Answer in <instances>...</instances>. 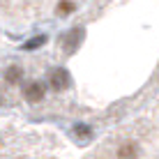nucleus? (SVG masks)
Wrapping results in <instances>:
<instances>
[{
  "label": "nucleus",
  "mask_w": 159,
  "mask_h": 159,
  "mask_svg": "<svg viewBox=\"0 0 159 159\" xmlns=\"http://www.w3.org/2000/svg\"><path fill=\"white\" fill-rule=\"evenodd\" d=\"M23 95H25V99H28V102H39L42 97H44V85L37 83V81H32V83L25 85Z\"/></svg>",
  "instance_id": "nucleus-1"
},
{
  "label": "nucleus",
  "mask_w": 159,
  "mask_h": 159,
  "mask_svg": "<svg viewBox=\"0 0 159 159\" xmlns=\"http://www.w3.org/2000/svg\"><path fill=\"white\" fill-rule=\"evenodd\" d=\"M65 39H67V42H65V51L72 53V51H76V46H79L81 39H83V30H81V28H74L67 37H65Z\"/></svg>",
  "instance_id": "nucleus-2"
},
{
  "label": "nucleus",
  "mask_w": 159,
  "mask_h": 159,
  "mask_svg": "<svg viewBox=\"0 0 159 159\" xmlns=\"http://www.w3.org/2000/svg\"><path fill=\"white\" fill-rule=\"evenodd\" d=\"M51 85L56 88V90H65V88L69 85V74L65 72V69L53 72V74H51Z\"/></svg>",
  "instance_id": "nucleus-3"
},
{
  "label": "nucleus",
  "mask_w": 159,
  "mask_h": 159,
  "mask_svg": "<svg viewBox=\"0 0 159 159\" xmlns=\"http://www.w3.org/2000/svg\"><path fill=\"white\" fill-rule=\"evenodd\" d=\"M74 9H76V5L72 2V0H62V2L58 5V14H60V16H65V14H72Z\"/></svg>",
  "instance_id": "nucleus-4"
},
{
  "label": "nucleus",
  "mask_w": 159,
  "mask_h": 159,
  "mask_svg": "<svg viewBox=\"0 0 159 159\" xmlns=\"http://www.w3.org/2000/svg\"><path fill=\"white\" fill-rule=\"evenodd\" d=\"M44 42H46V37H44V35L32 37L30 42H25V44H23V48H25V51H32V48H37V46H44Z\"/></svg>",
  "instance_id": "nucleus-5"
},
{
  "label": "nucleus",
  "mask_w": 159,
  "mask_h": 159,
  "mask_svg": "<svg viewBox=\"0 0 159 159\" xmlns=\"http://www.w3.org/2000/svg\"><path fill=\"white\" fill-rule=\"evenodd\" d=\"M74 134H76V139L88 141V139H90V127H85V125H76V127H74Z\"/></svg>",
  "instance_id": "nucleus-6"
},
{
  "label": "nucleus",
  "mask_w": 159,
  "mask_h": 159,
  "mask_svg": "<svg viewBox=\"0 0 159 159\" xmlns=\"http://www.w3.org/2000/svg\"><path fill=\"white\" fill-rule=\"evenodd\" d=\"M118 157H136V145H131V143L122 145L118 150Z\"/></svg>",
  "instance_id": "nucleus-7"
},
{
  "label": "nucleus",
  "mask_w": 159,
  "mask_h": 159,
  "mask_svg": "<svg viewBox=\"0 0 159 159\" xmlns=\"http://www.w3.org/2000/svg\"><path fill=\"white\" fill-rule=\"evenodd\" d=\"M19 79H21V69L16 67V65H14V67H9L7 69V81H9V83H16Z\"/></svg>",
  "instance_id": "nucleus-8"
}]
</instances>
